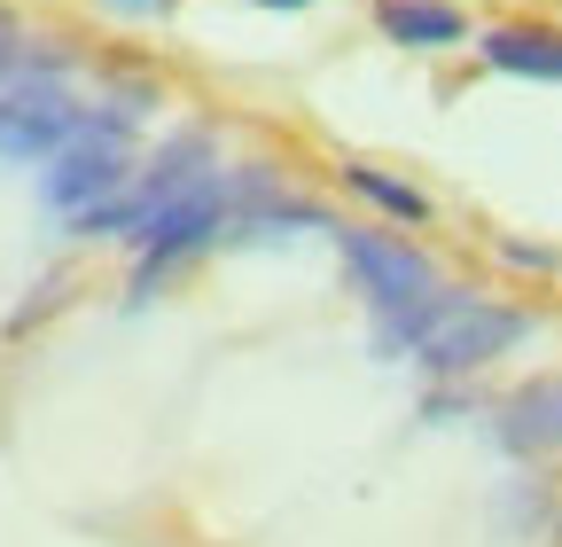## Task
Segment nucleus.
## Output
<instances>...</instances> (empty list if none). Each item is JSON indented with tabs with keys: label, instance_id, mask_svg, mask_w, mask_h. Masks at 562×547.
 I'll list each match as a JSON object with an SVG mask.
<instances>
[{
	"label": "nucleus",
	"instance_id": "12",
	"mask_svg": "<svg viewBox=\"0 0 562 547\" xmlns=\"http://www.w3.org/2000/svg\"><path fill=\"white\" fill-rule=\"evenodd\" d=\"M508 266H531V274H554V250H531V243H501Z\"/></svg>",
	"mask_w": 562,
	"mask_h": 547
},
{
	"label": "nucleus",
	"instance_id": "9",
	"mask_svg": "<svg viewBox=\"0 0 562 547\" xmlns=\"http://www.w3.org/2000/svg\"><path fill=\"white\" fill-rule=\"evenodd\" d=\"M476 55L508 79H554L562 87V32L554 24H492L476 40Z\"/></svg>",
	"mask_w": 562,
	"mask_h": 547
},
{
	"label": "nucleus",
	"instance_id": "7",
	"mask_svg": "<svg viewBox=\"0 0 562 547\" xmlns=\"http://www.w3.org/2000/svg\"><path fill=\"white\" fill-rule=\"evenodd\" d=\"M501 446L508 454H562V368L554 376H531L524 391H508Z\"/></svg>",
	"mask_w": 562,
	"mask_h": 547
},
{
	"label": "nucleus",
	"instance_id": "13",
	"mask_svg": "<svg viewBox=\"0 0 562 547\" xmlns=\"http://www.w3.org/2000/svg\"><path fill=\"white\" fill-rule=\"evenodd\" d=\"M102 9H110V16H172L180 0H102Z\"/></svg>",
	"mask_w": 562,
	"mask_h": 547
},
{
	"label": "nucleus",
	"instance_id": "10",
	"mask_svg": "<svg viewBox=\"0 0 562 547\" xmlns=\"http://www.w3.org/2000/svg\"><path fill=\"white\" fill-rule=\"evenodd\" d=\"M336 180L360 196V203H375L383 220H398V227H430V196H422L414 180H398V172H383V165H368V157H351Z\"/></svg>",
	"mask_w": 562,
	"mask_h": 547
},
{
	"label": "nucleus",
	"instance_id": "11",
	"mask_svg": "<svg viewBox=\"0 0 562 547\" xmlns=\"http://www.w3.org/2000/svg\"><path fill=\"white\" fill-rule=\"evenodd\" d=\"M40 71H63V47L40 55V40L16 32V16H0V87H40Z\"/></svg>",
	"mask_w": 562,
	"mask_h": 547
},
{
	"label": "nucleus",
	"instance_id": "4",
	"mask_svg": "<svg viewBox=\"0 0 562 547\" xmlns=\"http://www.w3.org/2000/svg\"><path fill=\"white\" fill-rule=\"evenodd\" d=\"M211 235H227V180H220V172L195 180L188 196H172L165 212L133 235V250H140V266H133V298H149L165 274H172L188 250H203Z\"/></svg>",
	"mask_w": 562,
	"mask_h": 547
},
{
	"label": "nucleus",
	"instance_id": "6",
	"mask_svg": "<svg viewBox=\"0 0 562 547\" xmlns=\"http://www.w3.org/2000/svg\"><path fill=\"white\" fill-rule=\"evenodd\" d=\"M79 125H87V110L70 102L63 87H9V94H0V157L47 165Z\"/></svg>",
	"mask_w": 562,
	"mask_h": 547
},
{
	"label": "nucleus",
	"instance_id": "1",
	"mask_svg": "<svg viewBox=\"0 0 562 547\" xmlns=\"http://www.w3.org/2000/svg\"><path fill=\"white\" fill-rule=\"evenodd\" d=\"M524 336H531V313H524V305L438 290L430 305H414V313L383 321V353H406L422 376H476L484 360L516 353Z\"/></svg>",
	"mask_w": 562,
	"mask_h": 547
},
{
	"label": "nucleus",
	"instance_id": "2",
	"mask_svg": "<svg viewBox=\"0 0 562 547\" xmlns=\"http://www.w3.org/2000/svg\"><path fill=\"white\" fill-rule=\"evenodd\" d=\"M211 172H220V142H211V125H180L172 142H165L149 165H140V180H125V196H117V203H102V212L70 220V227H79V235H125V243H133V235L149 227L172 196H188V188H195V180H211Z\"/></svg>",
	"mask_w": 562,
	"mask_h": 547
},
{
	"label": "nucleus",
	"instance_id": "3",
	"mask_svg": "<svg viewBox=\"0 0 562 547\" xmlns=\"http://www.w3.org/2000/svg\"><path fill=\"white\" fill-rule=\"evenodd\" d=\"M125 125H133V118H87V125L70 133L55 157H47L40 196L55 203L63 220H87V212H102V203H117V196H125V180H133Z\"/></svg>",
	"mask_w": 562,
	"mask_h": 547
},
{
	"label": "nucleus",
	"instance_id": "15",
	"mask_svg": "<svg viewBox=\"0 0 562 547\" xmlns=\"http://www.w3.org/2000/svg\"><path fill=\"white\" fill-rule=\"evenodd\" d=\"M554 547H562V516H554Z\"/></svg>",
	"mask_w": 562,
	"mask_h": 547
},
{
	"label": "nucleus",
	"instance_id": "14",
	"mask_svg": "<svg viewBox=\"0 0 562 547\" xmlns=\"http://www.w3.org/2000/svg\"><path fill=\"white\" fill-rule=\"evenodd\" d=\"M250 9H313V0H250Z\"/></svg>",
	"mask_w": 562,
	"mask_h": 547
},
{
	"label": "nucleus",
	"instance_id": "8",
	"mask_svg": "<svg viewBox=\"0 0 562 547\" xmlns=\"http://www.w3.org/2000/svg\"><path fill=\"white\" fill-rule=\"evenodd\" d=\"M375 32L391 47L438 55V47H461L469 40V16L453 9V0H375Z\"/></svg>",
	"mask_w": 562,
	"mask_h": 547
},
{
	"label": "nucleus",
	"instance_id": "5",
	"mask_svg": "<svg viewBox=\"0 0 562 547\" xmlns=\"http://www.w3.org/2000/svg\"><path fill=\"white\" fill-rule=\"evenodd\" d=\"M336 250H344L351 282H360V298L383 321H398V313H414V305L438 298V266L422 258L414 243H391V235H368V227H336Z\"/></svg>",
	"mask_w": 562,
	"mask_h": 547
}]
</instances>
